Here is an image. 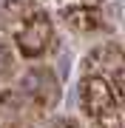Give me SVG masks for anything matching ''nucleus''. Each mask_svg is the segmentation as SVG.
<instances>
[{"mask_svg":"<svg viewBox=\"0 0 125 128\" xmlns=\"http://www.w3.org/2000/svg\"><path fill=\"white\" fill-rule=\"evenodd\" d=\"M0 20L6 32H11L14 51L26 60H37L54 46L51 17L31 0H6L0 9Z\"/></svg>","mask_w":125,"mask_h":128,"instance_id":"obj_1","label":"nucleus"},{"mask_svg":"<svg viewBox=\"0 0 125 128\" xmlns=\"http://www.w3.org/2000/svg\"><path fill=\"white\" fill-rule=\"evenodd\" d=\"M77 94H80V105H83L85 117H91V120L111 114V111H117L120 102H122V94L111 86V80L94 77V74H83Z\"/></svg>","mask_w":125,"mask_h":128,"instance_id":"obj_2","label":"nucleus"},{"mask_svg":"<svg viewBox=\"0 0 125 128\" xmlns=\"http://www.w3.org/2000/svg\"><path fill=\"white\" fill-rule=\"evenodd\" d=\"M20 94L26 102H31L34 108H40L43 114H48L54 108V102L60 100V80L57 74L46 68V66H34L20 77Z\"/></svg>","mask_w":125,"mask_h":128,"instance_id":"obj_3","label":"nucleus"},{"mask_svg":"<svg viewBox=\"0 0 125 128\" xmlns=\"http://www.w3.org/2000/svg\"><path fill=\"white\" fill-rule=\"evenodd\" d=\"M80 68H83V74H94V77L111 80V86L122 94V46L117 40H108L102 46L91 48Z\"/></svg>","mask_w":125,"mask_h":128,"instance_id":"obj_4","label":"nucleus"},{"mask_svg":"<svg viewBox=\"0 0 125 128\" xmlns=\"http://www.w3.org/2000/svg\"><path fill=\"white\" fill-rule=\"evenodd\" d=\"M63 20L80 34H94L102 26V12L91 3H71L63 6Z\"/></svg>","mask_w":125,"mask_h":128,"instance_id":"obj_5","label":"nucleus"},{"mask_svg":"<svg viewBox=\"0 0 125 128\" xmlns=\"http://www.w3.org/2000/svg\"><path fill=\"white\" fill-rule=\"evenodd\" d=\"M11 74H14V48L11 43H6L0 37V80L11 77Z\"/></svg>","mask_w":125,"mask_h":128,"instance_id":"obj_6","label":"nucleus"},{"mask_svg":"<svg viewBox=\"0 0 125 128\" xmlns=\"http://www.w3.org/2000/svg\"><path fill=\"white\" fill-rule=\"evenodd\" d=\"M91 128H122V111L117 108V111H111V114H105V117L91 120Z\"/></svg>","mask_w":125,"mask_h":128,"instance_id":"obj_7","label":"nucleus"},{"mask_svg":"<svg viewBox=\"0 0 125 128\" xmlns=\"http://www.w3.org/2000/svg\"><path fill=\"white\" fill-rule=\"evenodd\" d=\"M46 128H80V122H77L74 117H54Z\"/></svg>","mask_w":125,"mask_h":128,"instance_id":"obj_8","label":"nucleus"}]
</instances>
